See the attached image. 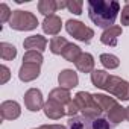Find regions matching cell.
Listing matches in <instances>:
<instances>
[{"mask_svg": "<svg viewBox=\"0 0 129 129\" xmlns=\"http://www.w3.org/2000/svg\"><path fill=\"white\" fill-rule=\"evenodd\" d=\"M23 46L24 49L29 52V50H37V52H44L46 47H47V40L46 37L43 35H32V37H27L24 41H23Z\"/></svg>", "mask_w": 129, "mask_h": 129, "instance_id": "5bb4252c", "label": "cell"}, {"mask_svg": "<svg viewBox=\"0 0 129 129\" xmlns=\"http://www.w3.org/2000/svg\"><path fill=\"white\" fill-rule=\"evenodd\" d=\"M82 6H84V2H81V0H70V2H67V9L76 15L82 14Z\"/></svg>", "mask_w": 129, "mask_h": 129, "instance_id": "484cf974", "label": "cell"}, {"mask_svg": "<svg viewBox=\"0 0 129 129\" xmlns=\"http://www.w3.org/2000/svg\"><path fill=\"white\" fill-rule=\"evenodd\" d=\"M56 9H58V3L55 0H40L38 2V12H41L44 17L55 15Z\"/></svg>", "mask_w": 129, "mask_h": 129, "instance_id": "ac0fdd59", "label": "cell"}, {"mask_svg": "<svg viewBox=\"0 0 129 129\" xmlns=\"http://www.w3.org/2000/svg\"><path fill=\"white\" fill-rule=\"evenodd\" d=\"M43 111H44L46 117L50 118V120H59L64 115H67L66 114V106L61 105V103H58V102H55V100H52V99H49L46 102Z\"/></svg>", "mask_w": 129, "mask_h": 129, "instance_id": "8fae6325", "label": "cell"}, {"mask_svg": "<svg viewBox=\"0 0 129 129\" xmlns=\"http://www.w3.org/2000/svg\"><path fill=\"white\" fill-rule=\"evenodd\" d=\"M99 59H100V64L108 70H114L120 66V59L112 53H102Z\"/></svg>", "mask_w": 129, "mask_h": 129, "instance_id": "7402d4cb", "label": "cell"}, {"mask_svg": "<svg viewBox=\"0 0 129 129\" xmlns=\"http://www.w3.org/2000/svg\"><path fill=\"white\" fill-rule=\"evenodd\" d=\"M11 17H12V11L9 9V6L6 3H2L0 5V21L6 23L11 20Z\"/></svg>", "mask_w": 129, "mask_h": 129, "instance_id": "4316f807", "label": "cell"}, {"mask_svg": "<svg viewBox=\"0 0 129 129\" xmlns=\"http://www.w3.org/2000/svg\"><path fill=\"white\" fill-rule=\"evenodd\" d=\"M81 55H82L81 47H79V46H76V44H73V43H69V44H67V47L64 49V52H62L64 59L69 61V62H76V61H78V58H79Z\"/></svg>", "mask_w": 129, "mask_h": 129, "instance_id": "d6986e66", "label": "cell"}, {"mask_svg": "<svg viewBox=\"0 0 129 129\" xmlns=\"http://www.w3.org/2000/svg\"><path fill=\"white\" fill-rule=\"evenodd\" d=\"M106 117H108V120H109L112 124H118V123H121V121L126 118L124 108H123V106H120V105H117L114 109H111V111L106 114Z\"/></svg>", "mask_w": 129, "mask_h": 129, "instance_id": "cb8c5ba5", "label": "cell"}, {"mask_svg": "<svg viewBox=\"0 0 129 129\" xmlns=\"http://www.w3.org/2000/svg\"><path fill=\"white\" fill-rule=\"evenodd\" d=\"M118 37H121V27L120 26H112L109 29H105L100 35V41L102 44L105 46H111V47H115L117 43H118Z\"/></svg>", "mask_w": 129, "mask_h": 129, "instance_id": "4fadbf2b", "label": "cell"}, {"mask_svg": "<svg viewBox=\"0 0 129 129\" xmlns=\"http://www.w3.org/2000/svg\"><path fill=\"white\" fill-rule=\"evenodd\" d=\"M94 96V100L97 102V105L100 106V109L105 112V114H108L111 109H114L117 105H118V102L114 99V97H109V96H106V94H93Z\"/></svg>", "mask_w": 129, "mask_h": 129, "instance_id": "e0dca14e", "label": "cell"}, {"mask_svg": "<svg viewBox=\"0 0 129 129\" xmlns=\"http://www.w3.org/2000/svg\"><path fill=\"white\" fill-rule=\"evenodd\" d=\"M120 23L123 26H129V5H124L120 14Z\"/></svg>", "mask_w": 129, "mask_h": 129, "instance_id": "f1b7e54d", "label": "cell"}, {"mask_svg": "<svg viewBox=\"0 0 129 129\" xmlns=\"http://www.w3.org/2000/svg\"><path fill=\"white\" fill-rule=\"evenodd\" d=\"M69 129H112L109 121L103 117L88 118L85 115H75L69 118Z\"/></svg>", "mask_w": 129, "mask_h": 129, "instance_id": "277c9868", "label": "cell"}, {"mask_svg": "<svg viewBox=\"0 0 129 129\" xmlns=\"http://www.w3.org/2000/svg\"><path fill=\"white\" fill-rule=\"evenodd\" d=\"M126 5H129V0H126Z\"/></svg>", "mask_w": 129, "mask_h": 129, "instance_id": "836d02e7", "label": "cell"}, {"mask_svg": "<svg viewBox=\"0 0 129 129\" xmlns=\"http://www.w3.org/2000/svg\"><path fill=\"white\" fill-rule=\"evenodd\" d=\"M87 6L90 20L102 29L112 27L120 12V3L115 0H90Z\"/></svg>", "mask_w": 129, "mask_h": 129, "instance_id": "6da1fadb", "label": "cell"}, {"mask_svg": "<svg viewBox=\"0 0 129 129\" xmlns=\"http://www.w3.org/2000/svg\"><path fill=\"white\" fill-rule=\"evenodd\" d=\"M24 106L30 111V112H38L40 109L44 108L46 102L43 99V94L38 88H29L24 93Z\"/></svg>", "mask_w": 129, "mask_h": 129, "instance_id": "52a82bcc", "label": "cell"}, {"mask_svg": "<svg viewBox=\"0 0 129 129\" xmlns=\"http://www.w3.org/2000/svg\"><path fill=\"white\" fill-rule=\"evenodd\" d=\"M0 56L3 61H12L17 56V49L11 43H0Z\"/></svg>", "mask_w": 129, "mask_h": 129, "instance_id": "ffe728a7", "label": "cell"}, {"mask_svg": "<svg viewBox=\"0 0 129 129\" xmlns=\"http://www.w3.org/2000/svg\"><path fill=\"white\" fill-rule=\"evenodd\" d=\"M58 84L61 88H66V90H72V88H76L79 85V78H78V73L70 70V69H66L62 70L59 75H58Z\"/></svg>", "mask_w": 129, "mask_h": 129, "instance_id": "30bf717a", "label": "cell"}, {"mask_svg": "<svg viewBox=\"0 0 129 129\" xmlns=\"http://www.w3.org/2000/svg\"><path fill=\"white\" fill-rule=\"evenodd\" d=\"M75 66L81 73H93L94 72V58L91 53L82 52V55L75 62Z\"/></svg>", "mask_w": 129, "mask_h": 129, "instance_id": "9a60e30c", "label": "cell"}, {"mask_svg": "<svg viewBox=\"0 0 129 129\" xmlns=\"http://www.w3.org/2000/svg\"><path fill=\"white\" fill-rule=\"evenodd\" d=\"M49 99H52V100H55V102H58L61 105H66L67 106L72 102V94H70V90L58 87V88H53L49 93Z\"/></svg>", "mask_w": 129, "mask_h": 129, "instance_id": "2e32d148", "label": "cell"}, {"mask_svg": "<svg viewBox=\"0 0 129 129\" xmlns=\"http://www.w3.org/2000/svg\"><path fill=\"white\" fill-rule=\"evenodd\" d=\"M0 72H2V79H0V84H6L11 78V70L6 67V66H2L0 67Z\"/></svg>", "mask_w": 129, "mask_h": 129, "instance_id": "f546056e", "label": "cell"}, {"mask_svg": "<svg viewBox=\"0 0 129 129\" xmlns=\"http://www.w3.org/2000/svg\"><path fill=\"white\" fill-rule=\"evenodd\" d=\"M103 90L108 91L109 94L115 96L118 100H129V82L118 78V76H111L109 75Z\"/></svg>", "mask_w": 129, "mask_h": 129, "instance_id": "8992f818", "label": "cell"}, {"mask_svg": "<svg viewBox=\"0 0 129 129\" xmlns=\"http://www.w3.org/2000/svg\"><path fill=\"white\" fill-rule=\"evenodd\" d=\"M78 112H79V108H78L76 102L72 100V102L66 106V114H67L69 117H75V115H78Z\"/></svg>", "mask_w": 129, "mask_h": 129, "instance_id": "83f0119b", "label": "cell"}, {"mask_svg": "<svg viewBox=\"0 0 129 129\" xmlns=\"http://www.w3.org/2000/svg\"><path fill=\"white\" fill-rule=\"evenodd\" d=\"M38 26V18L30 12V11H12V17L9 20V27L14 30H20V32H27V30H34Z\"/></svg>", "mask_w": 129, "mask_h": 129, "instance_id": "3957f363", "label": "cell"}, {"mask_svg": "<svg viewBox=\"0 0 129 129\" xmlns=\"http://www.w3.org/2000/svg\"><path fill=\"white\" fill-rule=\"evenodd\" d=\"M66 30H67L73 38H76L78 41L85 43V44L91 43V40H93V37H94V30H93L91 27L85 26V24H84L82 21H79V20H69V21L66 23Z\"/></svg>", "mask_w": 129, "mask_h": 129, "instance_id": "5b68a950", "label": "cell"}, {"mask_svg": "<svg viewBox=\"0 0 129 129\" xmlns=\"http://www.w3.org/2000/svg\"><path fill=\"white\" fill-rule=\"evenodd\" d=\"M75 102H76L79 111L82 112V115H85L88 118H97L103 112L100 109V106L97 105V102L94 100V96L88 91H78L75 96Z\"/></svg>", "mask_w": 129, "mask_h": 129, "instance_id": "7a4b0ae2", "label": "cell"}, {"mask_svg": "<svg viewBox=\"0 0 129 129\" xmlns=\"http://www.w3.org/2000/svg\"><path fill=\"white\" fill-rule=\"evenodd\" d=\"M44 34L50 35V37H58V34L61 32L62 27V21L58 15H52V17H46L43 24H41Z\"/></svg>", "mask_w": 129, "mask_h": 129, "instance_id": "7c38bea8", "label": "cell"}, {"mask_svg": "<svg viewBox=\"0 0 129 129\" xmlns=\"http://www.w3.org/2000/svg\"><path fill=\"white\" fill-rule=\"evenodd\" d=\"M0 115L3 120H15L21 115L20 103L15 100H5L0 105Z\"/></svg>", "mask_w": 129, "mask_h": 129, "instance_id": "ba28073f", "label": "cell"}, {"mask_svg": "<svg viewBox=\"0 0 129 129\" xmlns=\"http://www.w3.org/2000/svg\"><path fill=\"white\" fill-rule=\"evenodd\" d=\"M124 114H126V120L129 121V106H127V108H124Z\"/></svg>", "mask_w": 129, "mask_h": 129, "instance_id": "d6a6232c", "label": "cell"}, {"mask_svg": "<svg viewBox=\"0 0 129 129\" xmlns=\"http://www.w3.org/2000/svg\"><path fill=\"white\" fill-rule=\"evenodd\" d=\"M23 62H29V64H43V53L37 52V50H29L23 55Z\"/></svg>", "mask_w": 129, "mask_h": 129, "instance_id": "d4e9b609", "label": "cell"}, {"mask_svg": "<svg viewBox=\"0 0 129 129\" xmlns=\"http://www.w3.org/2000/svg\"><path fill=\"white\" fill-rule=\"evenodd\" d=\"M67 44H69V41L64 37H53L50 40V46L49 47H50V52L53 55H62L64 49L67 47Z\"/></svg>", "mask_w": 129, "mask_h": 129, "instance_id": "44dd1931", "label": "cell"}, {"mask_svg": "<svg viewBox=\"0 0 129 129\" xmlns=\"http://www.w3.org/2000/svg\"><path fill=\"white\" fill-rule=\"evenodd\" d=\"M58 3V9H64L67 8V2H56Z\"/></svg>", "mask_w": 129, "mask_h": 129, "instance_id": "1f68e13d", "label": "cell"}, {"mask_svg": "<svg viewBox=\"0 0 129 129\" xmlns=\"http://www.w3.org/2000/svg\"><path fill=\"white\" fill-rule=\"evenodd\" d=\"M108 78H109V73H106L105 70H94L91 73V82H93V85L96 88H100V90H103Z\"/></svg>", "mask_w": 129, "mask_h": 129, "instance_id": "603a6c76", "label": "cell"}, {"mask_svg": "<svg viewBox=\"0 0 129 129\" xmlns=\"http://www.w3.org/2000/svg\"><path fill=\"white\" fill-rule=\"evenodd\" d=\"M41 73V66L40 64H29V62H23L21 67L18 70V78L21 82H30L35 81Z\"/></svg>", "mask_w": 129, "mask_h": 129, "instance_id": "9c48e42d", "label": "cell"}, {"mask_svg": "<svg viewBox=\"0 0 129 129\" xmlns=\"http://www.w3.org/2000/svg\"><path fill=\"white\" fill-rule=\"evenodd\" d=\"M38 129H67V127L62 126V124H43Z\"/></svg>", "mask_w": 129, "mask_h": 129, "instance_id": "4dcf8cb0", "label": "cell"}]
</instances>
